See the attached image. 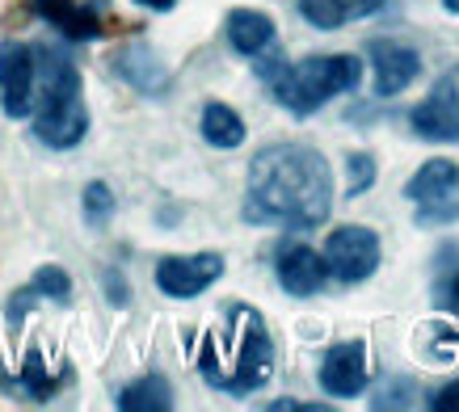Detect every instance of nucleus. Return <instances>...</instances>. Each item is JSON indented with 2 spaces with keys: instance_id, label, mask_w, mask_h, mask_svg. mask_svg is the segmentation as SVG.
Listing matches in <instances>:
<instances>
[{
  "instance_id": "nucleus-4",
  "label": "nucleus",
  "mask_w": 459,
  "mask_h": 412,
  "mask_svg": "<svg viewBox=\"0 0 459 412\" xmlns=\"http://www.w3.org/2000/svg\"><path fill=\"white\" fill-rule=\"evenodd\" d=\"M359 81H362V59L307 56V59H299V64H287V59H282L265 84L274 89V97H279L295 118H307V114H316L325 101H333L337 93H354Z\"/></svg>"
},
{
  "instance_id": "nucleus-24",
  "label": "nucleus",
  "mask_w": 459,
  "mask_h": 412,
  "mask_svg": "<svg viewBox=\"0 0 459 412\" xmlns=\"http://www.w3.org/2000/svg\"><path fill=\"white\" fill-rule=\"evenodd\" d=\"M101 287H106V295H110L114 307H126V303H131V290H126V282H123L118 270H106V274H101Z\"/></svg>"
},
{
  "instance_id": "nucleus-23",
  "label": "nucleus",
  "mask_w": 459,
  "mask_h": 412,
  "mask_svg": "<svg viewBox=\"0 0 459 412\" xmlns=\"http://www.w3.org/2000/svg\"><path fill=\"white\" fill-rule=\"evenodd\" d=\"M455 219H459V198H451V202L418 206V227H434V223H455Z\"/></svg>"
},
{
  "instance_id": "nucleus-17",
  "label": "nucleus",
  "mask_w": 459,
  "mask_h": 412,
  "mask_svg": "<svg viewBox=\"0 0 459 412\" xmlns=\"http://www.w3.org/2000/svg\"><path fill=\"white\" fill-rule=\"evenodd\" d=\"M118 408L123 412H169L173 408V387L160 374H143L135 383L118 391Z\"/></svg>"
},
{
  "instance_id": "nucleus-14",
  "label": "nucleus",
  "mask_w": 459,
  "mask_h": 412,
  "mask_svg": "<svg viewBox=\"0 0 459 412\" xmlns=\"http://www.w3.org/2000/svg\"><path fill=\"white\" fill-rule=\"evenodd\" d=\"M404 193H409L418 206L451 202V198H459V165L455 160H426V165L409 177Z\"/></svg>"
},
{
  "instance_id": "nucleus-3",
  "label": "nucleus",
  "mask_w": 459,
  "mask_h": 412,
  "mask_svg": "<svg viewBox=\"0 0 459 412\" xmlns=\"http://www.w3.org/2000/svg\"><path fill=\"white\" fill-rule=\"evenodd\" d=\"M228 320H232V329H228L232 354H228V362H203L198 371H203V379H207L211 387H220V391L249 396V391L265 387V379L274 371V341H270V332H265L262 312H253L245 303H232V307H228Z\"/></svg>"
},
{
  "instance_id": "nucleus-31",
  "label": "nucleus",
  "mask_w": 459,
  "mask_h": 412,
  "mask_svg": "<svg viewBox=\"0 0 459 412\" xmlns=\"http://www.w3.org/2000/svg\"><path fill=\"white\" fill-rule=\"evenodd\" d=\"M443 9L446 13H459V0H443Z\"/></svg>"
},
{
  "instance_id": "nucleus-1",
  "label": "nucleus",
  "mask_w": 459,
  "mask_h": 412,
  "mask_svg": "<svg viewBox=\"0 0 459 412\" xmlns=\"http://www.w3.org/2000/svg\"><path fill=\"white\" fill-rule=\"evenodd\" d=\"M333 210V173L307 143H270L253 156L245 219L312 232Z\"/></svg>"
},
{
  "instance_id": "nucleus-5",
  "label": "nucleus",
  "mask_w": 459,
  "mask_h": 412,
  "mask_svg": "<svg viewBox=\"0 0 459 412\" xmlns=\"http://www.w3.org/2000/svg\"><path fill=\"white\" fill-rule=\"evenodd\" d=\"M325 270L337 278V282H367V278L379 270V236L371 227H359V223H346L329 232L325 240Z\"/></svg>"
},
{
  "instance_id": "nucleus-30",
  "label": "nucleus",
  "mask_w": 459,
  "mask_h": 412,
  "mask_svg": "<svg viewBox=\"0 0 459 412\" xmlns=\"http://www.w3.org/2000/svg\"><path fill=\"white\" fill-rule=\"evenodd\" d=\"M135 4H143V9H152V13H169L178 0H135Z\"/></svg>"
},
{
  "instance_id": "nucleus-22",
  "label": "nucleus",
  "mask_w": 459,
  "mask_h": 412,
  "mask_svg": "<svg viewBox=\"0 0 459 412\" xmlns=\"http://www.w3.org/2000/svg\"><path fill=\"white\" fill-rule=\"evenodd\" d=\"M376 185V160L367 156V151H350L346 156V193L350 198H359Z\"/></svg>"
},
{
  "instance_id": "nucleus-28",
  "label": "nucleus",
  "mask_w": 459,
  "mask_h": 412,
  "mask_svg": "<svg viewBox=\"0 0 459 412\" xmlns=\"http://www.w3.org/2000/svg\"><path fill=\"white\" fill-rule=\"evenodd\" d=\"M270 412H329L325 404H299V399H274Z\"/></svg>"
},
{
  "instance_id": "nucleus-13",
  "label": "nucleus",
  "mask_w": 459,
  "mask_h": 412,
  "mask_svg": "<svg viewBox=\"0 0 459 412\" xmlns=\"http://www.w3.org/2000/svg\"><path fill=\"white\" fill-rule=\"evenodd\" d=\"M30 9H34L42 21H51V26L72 42H89V39H101V34H106V21H101L84 0H30Z\"/></svg>"
},
{
  "instance_id": "nucleus-27",
  "label": "nucleus",
  "mask_w": 459,
  "mask_h": 412,
  "mask_svg": "<svg viewBox=\"0 0 459 412\" xmlns=\"http://www.w3.org/2000/svg\"><path fill=\"white\" fill-rule=\"evenodd\" d=\"M438 303H443V307H451V312H459V270L446 278L443 287H438Z\"/></svg>"
},
{
  "instance_id": "nucleus-12",
  "label": "nucleus",
  "mask_w": 459,
  "mask_h": 412,
  "mask_svg": "<svg viewBox=\"0 0 459 412\" xmlns=\"http://www.w3.org/2000/svg\"><path fill=\"white\" fill-rule=\"evenodd\" d=\"M279 282L287 295H299V299H307V295H316L320 287H325V278H329V270H325V257H320L316 248L307 245H287L279 248Z\"/></svg>"
},
{
  "instance_id": "nucleus-25",
  "label": "nucleus",
  "mask_w": 459,
  "mask_h": 412,
  "mask_svg": "<svg viewBox=\"0 0 459 412\" xmlns=\"http://www.w3.org/2000/svg\"><path fill=\"white\" fill-rule=\"evenodd\" d=\"M30 303H39V290H34V287H22L13 299H9V324H22V320H26Z\"/></svg>"
},
{
  "instance_id": "nucleus-11",
  "label": "nucleus",
  "mask_w": 459,
  "mask_h": 412,
  "mask_svg": "<svg viewBox=\"0 0 459 412\" xmlns=\"http://www.w3.org/2000/svg\"><path fill=\"white\" fill-rule=\"evenodd\" d=\"M114 72H118L131 89H140V93H148V97L169 93V68L160 64V56H156L152 47H143V42L118 47V51H114Z\"/></svg>"
},
{
  "instance_id": "nucleus-21",
  "label": "nucleus",
  "mask_w": 459,
  "mask_h": 412,
  "mask_svg": "<svg viewBox=\"0 0 459 412\" xmlns=\"http://www.w3.org/2000/svg\"><path fill=\"white\" fill-rule=\"evenodd\" d=\"M114 215V193L106 181H89L84 185V219L93 223V227H106Z\"/></svg>"
},
{
  "instance_id": "nucleus-16",
  "label": "nucleus",
  "mask_w": 459,
  "mask_h": 412,
  "mask_svg": "<svg viewBox=\"0 0 459 412\" xmlns=\"http://www.w3.org/2000/svg\"><path fill=\"white\" fill-rule=\"evenodd\" d=\"M376 9H384V0H299V13L316 30H342L346 21L371 17Z\"/></svg>"
},
{
  "instance_id": "nucleus-18",
  "label": "nucleus",
  "mask_w": 459,
  "mask_h": 412,
  "mask_svg": "<svg viewBox=\"0 0 459 412\" xmlns=\"http://www.w3.org/2000/svg\"><path fill=\"white\" fill-rule=\"evenodd\" d=\"M203 139L220 151L240 148V143H245V123H240V114L232 110V106H223V101H211L207 110H203Z\"/></svg>"
},
{
  "instance_id": "nucleus-2",
  "label": "nucleus",
  "mask_w": 459,
  "mask_h": 412,
  "mask_svg": "<svg viewBox=\"0 0 459 412\" xmlns=\"http://www.w3.org/2000/svg\"><path fill=\"white\" fill-rule=\"evenodd\" d=\"M34 64L42 72V93H39V114H34V135L47 148L68 151L76 148L89 131V110L81 97V72L64 51L39 47Z\"/></svg>"
},
{
  "instance_id": "nucleus-8",
  "label": "nucleus",
  "mask_w": 459,
  "mask_h": 412,
  "mask_svg": "<svg viewBox=\"0 0 459 412\" xmlns=\"http://www.w3.org/2000/svg\"><path fill=\"white\" fill-rule=\"evenodd\" d=\"M223 257L220 253H195V257H165L156 265V287L169 299H195L211 282H220Z\"/></svg>"
},
{
  "instance_id": "nucleus-9",
  "label": "nucleus",
  "mask_w": 459,
  "mask_h": 412,
  "mask_svg": "<svg viewBox=\"0 0 459 412\" xmlns=\"http://www.w3.org/2000/svg\"><path fill=\"white\" fill-rule=\"evenodd\" d=\"M367 56H371V68H376V93L379 97H396L401 89L421 76V56L404 42L392 39H371L367 42Z\"/></svg>"
},
{
  "instance_id": "nucleus-6",
  "label": "nucleus",
  "mask_w": 459,
  "mask_h": 412,
  "mask_svg": "<svg viewBox=\"0 0 459 412\" xmlns=\"http://www.w3.org/2000/svg\"><path fill=\"white\" fill-rule=\"evenodd\" d=\"M34 81H39L34 47L4 42L0 47V110L9 118H26L34 110Z\"/></svg>"
},
{
  "instance_id": "nucleus-26",
  "label": "nucleus",
  "mask_w": 459,
  "mask_h": 412,
  "mask_svg": "<svg viewBox=\"0 0 459 412\" xmlns=\"http://www.w3.org/2000/svg\"><path fill=\"white\" fill-rule=\"evenodd\" d=\"M430 408L434 412H459V383H446L443 391L430 399Z\"/></svg>"
},
{
  "instance_id": "nucleus-29",
  "label": "nucleus",
  "mask_w": 459,
  "mask_h": 412,
  "mask_svg": "<svg viewBox=\"0 0 459 412\" xmlns=\"http://www.w3.org/2000/svg\"><path fill=\"white\" fill-rule=\"evenodd\" d=\"M30 13H34V9H9V13H4V26H9V30H22L30 21Z\"/></svg>"
},
{
  "instance_id": "nucleus-19",
  "label": "nucleus",
  "mask_w": 459,
  "mask_h": 412,
  "mask_svg": "<svg viewBox=\"0 0 459 412\" xmlns=\"http://www.w3.org/2000/svg\"><path fill=\"white\" fill-rule=\"evenodd\" d=\"M59 383H64V379H56V374L47 371V362H42L39 349H30V354H26V366H22V379H17V387H22L30 399H51V396L59 391Z\"/></svg>"
},
{
  "instance_id": "nucleus-15",
  "label": "nucleus",
  "mask_w": 459,
  "mask_h": 412,
  "mask_svg": "<svg viewBox=\"0 0 459 412\" xmlns=\"http://www.w3.org/2000/svg\"><path fill=\"white\" fill-rule=\"evenodd\" d=\"M228 42L249 59L262 56V51H270V42H274V21L262 9H232L228 13Z\"/></svg>"
},
{
  "instance_id": "nucleus-20",
  "label": "nucleus",
  "mask_w": 459,
  "mask_h": 412,
  "mask_svg": "<svg viewBox=\"0 0 459 412\" xmlns=\"http://www.w3.org/2000/svg\"><path fill=\"white\" fill-rule=\"evenodd\" d=\"M30 287L39 290V299H51V303H72V278L59 270V265H42L39 274L30 278Z\"/></svg>"
},
{
  "instance_id": "nucleus-7",
  "label": "nucleus",
  "mask_w": 459,
  "mask_h": 412,
  "mask_svg": "<svg viewBox=\"0 0 459 412\" xmlns=\"http://www.w3.org/2000/svg\"><path fill=\"white\" fill-rule=\"evenodd\" d=\"M413 131L434 143H455L459 139V68L443 72L426 101L413 110Z\"/></svg>"
},
{
  "instance_id": "nucleus-10",
  "label": "nucleus",
  "mask_w": 459,
  "mask_h": 412,
  "mask_svg": "<svg viewBox=\"0 0 459 412\" xmlns=\"http://www.w3.org/2000/svg\"><path fill=\"white\" fill-rule=\"evenodd\" d=\"M371 379V362H367V345L362 341H342L333 345L325 362H320V387L329 396H359Z\"/></svg>"
}]
</instances>
